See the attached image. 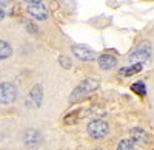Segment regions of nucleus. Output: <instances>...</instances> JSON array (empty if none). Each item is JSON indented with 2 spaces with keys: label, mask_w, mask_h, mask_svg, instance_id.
I'll use <instances>...</instances> for the list:
<instances>
[{
  "label": "nucleus",
  "mask_w": 154,
  "mask_h": 150,
  "mask_svg": "<svg viewBox=\"0 0 154 150\" xmlns=\"http://www.w3.org/2000/svg\"><path fill=\"white\" fill-rule=\"evenodd\" d=\"M99 88V81L97 79H85L80 85H77V88L71 93L69 96V101L71 102H75V101H80V99H83L85 96H88L89 93H93L94 90Z\"/></svg>",
  "instance_id": "f257e3e1"
},
{
  "label": "nucleus",
  "mask_w": 154,
  "mask_h": 150,
  "mask_svg": "<svg viewBox=\"0 0 154 150\" xmlns=\"http://www.w3.org/2000/svg\"><path fill=\"white\" fill-rule=\"evenodd\" d=\"M149 57H151V43L148 40H143L137 48L133 49L130 56H128V59L131 62H134V64L146 62V60H149Z\"/></svg>",
  "instance_id": "f03ea898"
},
{
  "label": "nucleus",
  "mask_w": 154,
  "mask_h": 150,
  "mask_svg": "<svg viewBox=\"0 0 154 150\" xmlns=\"http://www.w3.org/2000/svg\"><path fill=\"white\" fill-rule=\"evenodd\" d=\"M108 124L105 121H102V119H94L88 124V127H86V132L88 135L91 136L93 139H102V138H105V136L108 135Z\"/></svg>",
  "instance_id": "7ed1b4c3"
},
{
  "label": "nucleus",
  "mask_w": 154,
  "mask_h": 150,
  "mask_svg": "<svg viewBox=\"0 0 154 150\" xmlns=\"http://www.w3.org/2000/svg\"><path fill=\"white\" fill-rule=\"evenodd\" d=\"M16 97H17V90L14 85L9 82L0 84V104H11L16 101Z\"/></svg>",
  "instance_id": "20e7f679"
},
{
  "label": "nucleus",
  "mask_w": 154,
  "mask_h": 150,
  "mask_svg": "<svg viewBox=\"0 0 154 150\" xmlns=\"http://www.w3.org/2000/svg\"><path fill=\"white\" fill-rule=\"evenodd\" d=\"M28 12L29 16L37 19V20H45L48 17V9L43 3L40 2H35V3H29L28 5Z\"/></svg>",
  "instance_id": "39448f33"
},
{
  "label": "nucleus",
  "mask_w": 154,
  "mask_h": 150,
  "mask_svg": "<svg viewBox=\"0 0 154 150\" xmlns=\"http://www.w3.org/2000/svg\"><path fill=\"white\" fill-rule=\"evenodd\" d=\"M72 53L80 60H93L96 57L94 49L89 48L88 45H74L72 46Z\"/></svg>",
  "instance_id": "423d86ee"
},
{
  "label": "nucleus",
  "mask_w": 154,
  "mask_h": 150,
  "mask_svg": "<svg viewBox=\"0 0 154 150\" xmlns=\"http://www.w3.org/2000/svg\"><path fill=\"white\" fill-rule=\"evenodd\" d=\"M131 141L133 142H137V144H146L148 142V135L143 129H140V127H134L131 130Z\"/></svg>",
  "instance_id": "0eeeda50"
},
{
  "label": "nucleus",
  "mask_w": 154,
  "mask_h": 150,
  "mask_svg": "<svg viewBox=\"0 0 154 150\" xmlns=\"http://www.w3.org/2000/svg\"><path fill=\"white\" fill-rule=\"evenodd\" d=\"M97 62H99V67H100L102 70H111L116 64H117L116 57L111 56V54H102V56L97 59Z\"/></svg>",
  "instance_id": "6e6552de"
},
{
  "label": "nucleus",
  "mask_w": 154,
  "mask_h": 150,
  "mask_svg": "<svg viewBox=\"0 0 154 150\" xmlns=\"http://www.w3.org/2000/svg\"><path fill=\"white\" fill-rule=\"evenodd\" d=\"M40 141H42V135L37 130H28L25 133V142L28 145H37Z\"/></svg>",
  "instance_id": "1a4fd4ad"
},
{
  "label": "nucleus",
  "mask_w": 154,
  "mask_h": 150,
  "mask_svg": "<svg viewBox=\"0 0 154 150\" xmlns=\"http://www.w3.org/2000/svg\"><path fill=\"white\" fill-rule=\"evenodd\" d=\"M31 99H32V102L35 107H38L42 104V96H43V88H42V85H34L32 87V90L29 93Z\"/></svg>",
  "instance_id": "9d476101"
},
{
  "label": "nucleus",
  "mask_w": 154,
  "mask_h": 150,
  "mask_svg": "<svg viewBox=\"0 0 154 150\" xmlns=\"http://www.w3.org/2000/svg\"><path fill=\"white\" fill-rule=\"evenodd\" d=\"M142 64H134V65H130V67H125L119 71L120 76H133V74H137L139 71H142Z\"/></svg>",
  "instance_id": "9b49d317"
},
{
  "label": "nucleus",
  "mask_w": 154,
  "mask_h": 150,
  "mask_svg": "<svg viewBox=\"0 0 154 150\" xmlns=\"http://www.w3.org/2000/svg\"><path fill=\"white\" fill-rule=\"evenodd\" d=\"M11 53H12L11 45H9L8 42H5V40H0V60L9 57V56H11Z\"/></svg>",
  "instance_id": "f8f14e48"
},
{
  "label": "nucleus",
  "mask_w": 154,
  "mask_h": 150,
  "mask_svg": "<svg viewBox=\"0 0 154 150\" xmlns=\"http://www.w3.org/2000/svg\"><path fill=\"white\" fill-rule=\"evenodd\" d=\"M82 116H83V115H82V111H72V113H69V115L65 116L63 122L68 124V126H71V124H75L77 121H79V118H82Z\"/></svg>",
  "instance_id": "ddd939ff"
},
{
  "label": "nucleus",
  "mask_w": 154,
  "mask_h": 150,
  "mask_svg": "<svg viewBox=\"0 0 154 150\" xmlns=\"http://www.w3.org/2000/svg\"><path fill=\"white\" fill-rule=\"evenodd\" d=\"M117 150H134V142L131 139H122L117 145Z\"/></svg>",
  "instance_id": "4468645a"
},
{
  "label": "nucleus",
  "mask_w": 154,
  "mask_h": 150,
  "mask_svg": "<svg viewBox=\"0 0 154 150\" xmlns=\"http://www.w3.org/2000/svg\"><path fill=\"white\" fill-rule=\"evenodd\" d=\"M131 88H133L134 93H139V94H142V96L146 93V88H145V84H143V82H136V84H133Z\"/></svg>",
  "instance_id": "2eb2a0df"
},
{
  "label": "nucleus",
  "mask_w": 154,
  "mask_h": 150,
  "mask_svg": "<svg viewBox=\"0 0 154 150\" xmlns=\"http://www.w3.org/2000/svg\"><path fill=\"white\" fill-rule=\"evenodd\" d=\"M59 62H60V65H62L63 68H71V60H69V57L60 56V57H59Z\"/></svg>",
  "instance_id": "dca6fc26"
},
{
  "label": "nucleus",
  "mask_w": 154,
  "mask_h": 150,
  "mask_svg": "<svg viewBox=\"0 0 154 150\" xmlns=\"http://www.w3.org/2000/svg\"><path fill=\"white\" fill-rule=\"evenodd\" d=\"M26 30H28V31H31V33H37L35 25H32V23H26Z\"/></svg>",
  "instance_id": "f3484780"
},
{
  "label": "nucleus",
  "mask_w": 154,
  "mask_h": 150,
  "mask_svg": "<svg viewBox=\"0 0 154 150\" xmlns=\"http://www.w3.org/2000/svg\"><path fill=\"white\" fill-rule=\"evenodd\" d=\"M3 17H5V11L0 8V20H3Z\"/></svg>",
  "instance_id": "a211bd4d"
},
{
  "label": "nucleus",
  "mask_w": 154,
  "mask_h": 150,
  "mask_svg": "<svg viewBox=\"0 0 154 150\" xmlns=\"http://www.w3.org/2000/svg\"><path fill=\"white\" fill-rule=\"evenodd\" d=\"M25 2H29V3H35V2H40V0H25Z\"/></svg>",
  "instance_id": "6ab92c4d"
},
{
  "label": "nucleus",
  "mask_w": 154,
  "mask_h": 150,
  "mask_svg": "<svg viewBox=\"0 0 154 150\" xmlns=\"http://www.w3.org/2000/svg\"><path fill=\"white\" fill-rule=\"evenodd\" d=\"M94 150H102V148H94Z\"/></svg>",
  "instance_id": "aec40b11"
}]
</instances>
